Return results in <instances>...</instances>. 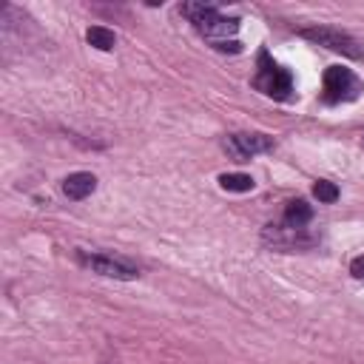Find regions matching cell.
<instances>
[{
	"label": "cell",
	"mask_w": 364,
	"mask_h": 364,
	"mask_svg": "<svg viewBox=\"0 0 364 364\" xmlns=\"http://www.w3.org/2000/svg\"><path fill=\"white\" fill-rule=\"evenodd\" d=\"M85 40H88V46H94L100 51H111L114 43H117V34L111 28H105V26H91L85 31Z\"/></svg>",
	"instance_id": "30bf717a"
},
{
	"label": "cell",
	"mask_w": 364,
	"mask_h": 364,
	"mask_svg": "<svg viewBox=\"0 0 364 364\" xmlns=\"http://www.w3.org/2000/svg\"><path fill=\"white\" fill-rule=\"evenodd\" d=\"M299 34L316 46H324L336 54H344V57H353V60H361L364 57V48L358 46L355 37H350L347 31L341 28H333V26H304L299 28Z\"/></svg>",
	"instance_id": "8992f818"
},
{
	"label": "cell",
	"mask_w": 364,
	"mask_h": 364,
	"mask_svg": "<svg viewBox=\"0 0 364 364\" xmlns=\"http://www.w3.org/2000/svg\"><path fill=\"white\" fill-rule=\"evenodd\" d=\"M253 179L247 173H222L219 176V188L222 191H230V193H245V191H253Z\"/></svg>",
	"instance_id": "8fae6325"
},
{
	"label": "cell",
	"mask_w": 364,
	"mask_h": 364,
	"mask_svg": "<svg viewBox=\"0 0 364 364\" xmlns=\"http://www.w3.org/2000/svg\"><path fill=\"white\" fill-rule=\"evenodd\" d=\"M179 11L188 17V23L196 28V34L205 37L216 51H230V54L242 51V43L236 40V31H239L236 17L222 14L210 3H182Z\"/></svg>",
	"instance_id": "6da1fadb"
},
{
	"label": "cell",
	"mask_w": 364,
	"mask_h": 364,
	"mask_svg": "<svg viewBox=\"0 0 364 364\" xmlns=\"http://www.w3.org/2000/svg\"><path fill=\"white\" fill-rule=\"evenodd\" d=\"M282 222H287V225H299V228H307V225L313 222V205H307V199H290V202H284Z\"/></svg>",
	"instance_id": "9c48e42d"
},
{
	"label": "cell",
	"mask_w": 364,
	"mask_h": 364,
	"mask_svg": "<svg viewBox=\"0 0 364 364\" xmlns=\"http://www.w3.org/2000/svg\"><path fill=\"white\" fill-rule=\"evenodd\" d=\"M77 262L97 273V276H105V279H119V282H131L139 276V264H134L131 259L125 256H117V253H108V250H85V247H77Z\"/></svg>",
	"instance_id": "3957f363"
},
{
	"label": "cell",
	"mask_w": 364,
	"mask_h": 364,
	"mask_svg": "<svg viewBox=\"0 0 364 364\" xmlns=\"http://www.w3.org/2000/svg\"><path fill=\"white\" fill-rule=\"evenodd\" d=\"M253 88H256V91H262V94H264V97H270V100L284 102V100H290V97H293L296 82H293V74H290L284 65H279V63H276V60L262 48V51H259V57H256Z\"/></svg>",
	"instance_id": "7a4b0ae2"
},
{
	"label": "cell",
	"mask_w": 364,
	"mask_h": 364,
	"mask_svg": "<svg viewBox=\"0 0 364 364\" xmlns=\"http://www.w3.org/2000/svg\"><path fill=\"white\" fill-rule=\"evenodd\" d=\"M94 191H97V176L88 173V171H74V173H68V176L63 179V193H65L68 199H74V202L91 196Z\"/></svg>",
	"instance_id": "ba28073f"
},
{
	"label": "cell",
	"mask_w": 364,
	"mask_h": 364,
	"mask_svg": "<svg viewBox=\"0 0 364 364\" xmlns=\"http://www.w3.org/2000/svg\"><path fill=\"white\" fill-rule=\"evenodd\" d=\"M313 196H316L318 202L330 205V202L338 199V188H336L333 182H327V179H316V185H313Z\"/></svg>",
	"instance_id": "7c38bea8"
},
{
	"label": "cell",
	"mask_w": 364,
	"mask_h": 364,
	"mask_svg": "<svg viewBox=\"0 0 364 364\" xmlns=\"http://www.w3.org/2000/svg\"><path fill=\"white\" fill-rule=\"evenodd\" d=\"M262 242L276 247V250H284V253H293V250H310L318 245V233L310 230V228H299V225H287V222H267L262 228Z\"/></svg>",
	"instance_id": "5b68a950"
},
{
	"label": "cell",
	"mask_w": 364,
	"mask_h": 364,
	"mask_svg": "<svg viewBox=\"0 0 364 364\" xmlns=\"http://www.w3.org/2000/svg\"><path fill=\"white\" fill-rule=\"evenodd\" d=\"M350 273H353L355 279H364V253H361V256H355V259L350 262Z\"/></svg>",
	"instance_id": "4fadbf2b"
},
{
	"label": "cell",
	"mask_w": 364,
	"mask_h": 364,
	"mask_svg": "<svg viewBox=\"0 0 364 364\" xmlns=\"http://www.w3.org/2000/svg\"><path fill=\"white\" fill-rule=\"evenodd\" d=\"M361 91H364L361 77L344 65H330L321 77V102H327V105L353 102L361 97Z\"/></svg>",
	"instance_id": "277c9868"
},
{
	"label": "cell",
	"mask_w": 364,
	"mask_h": 364,
	"mask_svg": "<svg viewBox=\"0 0 364 364\" xmlns=\"http://www.w3.org/2000/svg\"><path fill=\"white\" fill-rule=\"evenodd\" d=\"M222 151L233 159V162H250L259 154L273 151V136L259 134V131H239V134H228L222 139Z\"/></svg>",
	"instance_id": "52a82bcc"
}]
</instances>
